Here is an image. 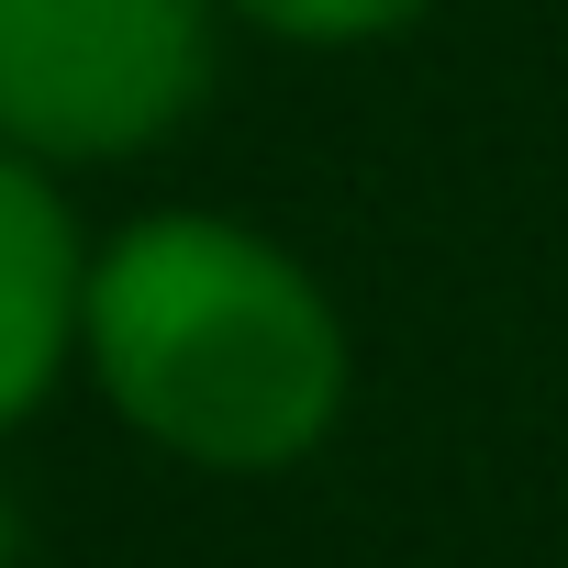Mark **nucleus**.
I'll return each instance as SVG.
<instances>
[{
  "instance_id": "nucleus-1",
  "label": "nucleus",
  "mask_w": 568,
  "mask_h": 568,
  "mask_svg": "<svg viewBox=\"0 0 568 568\" xmlns=\"http://www.w3.org/2000/svg\"><path fill=\"white\" fill-rule=\"evenodd\" d=\"M79 346L156 446L212 457V468L302 457L346 390L324 291L278 245L201 212H156L90 267Z\"/></svg>"
},
{
  "instance_id": "nucleus-2",
  "label": "nucleus",
  "mask_w": 568,
  "mask_h": 568,
  "mask_svg": "<svg viewBox=\"0 0 568 568\" xmlns=\"http://www.w3.org/2000/svg\"><path fill=\"white\" fill-rule=\"evenodd\" d=\"M201 90V0H0V145L123 156Z\"/></svg>"
},
{
  "instance_id": "nucleus-3",
  "label": "nucleus",
  "mask_w": 568,
  "mask_h": 568,
  "mask_svg": "<svg viewBox=\"0 0 568 568\" xmlns=\"http://www.w3.org/2000/svg\"><path fill=\"white\" fill-rule=\"evenodd\" d=\"M79 302H90V267H79V234H68V201L0 156V424H12L57 357L79 346Z\"/></svg>"
},
{
  "instance_id": "nucleus-4",
  "label": "nucleus",
  "mask_w": 568,
  "mask_h": 568,
  "mask_svg": "<svg viewBox=\"0 0 568 568\" xmlns=\"http://www.w3.org/2000/svg\"><path fill=\"white\" fill-rule=\"evenodd\" d=\"M245 12H256L267 34H313V45H335V34H379V23L424 12V0H245Z\"/></svg>"
},
{
  "instance_id": "nucleus-5",
  "label": "nucleus",
  "mask_w": 568,
  "mask_h": 568,
  "mask_svg": "<svg viewBox=\"0 0 568 568\" xmlns=\"http://www.w3.org/2000/svg\"><path fill=\"white\" fill-rule=\"evenodd\" d=\"M0 568H12V501H0Z\"/></svg>"
}]
</instances>
